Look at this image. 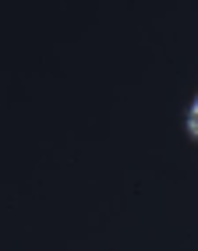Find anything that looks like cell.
Here are the masks:
<instances>
[{
  "label": "cell",
  "instance_id": "obj_1",
  "mask_svg": "<svg viewBox=\"0 0 198 251\" xmlns=\"http://www.w3.org/2000/svg\"><path fill=\"white\" fill-rule=\"evenodd\" d=\"M188 135H195V138H198V99H195L191 110H188Z\"/></svg>",
  "mask_w": 198,
  "mask_h": 251
}]
</instances>
